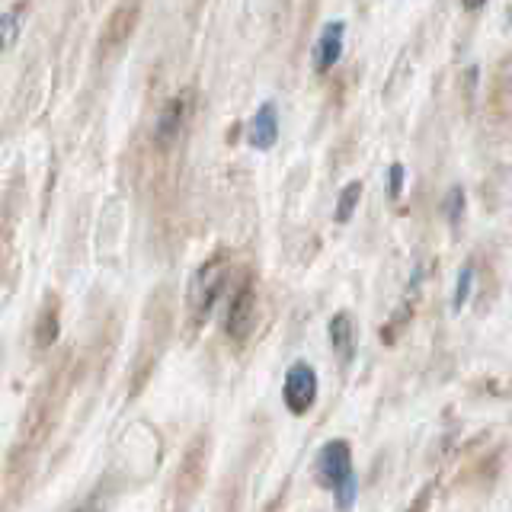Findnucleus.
<instances>
[{
    "label": "nucleus",
    "mask_w": 512,
    "mask_h": 512,
    "mask_svg": "<svg viewBox=\"0 0 512 512\" xmlns=\"http://www.w3.org/2000/svg\"><path fill=\"white\" fill-rule=\"evenodd\" d=\"M445 215H448V221H452V224L461 221V215H464V189L461 186L448 189V196H445Z\"/></svg>",
    "instance_id": "obj_14"
},
{
    "label": "nucleus",
    "mask_w": 512,
    "mask_h": 512,
    "mask_svg": "<svg viewBox=\"0 0 512 512\" xmlns=\"http://www.w3.org/2000/svg\"><path fill=\"white\" fill-rule=\"evenodd\" d=\"M429 496H432V487H423V493L410 503L407 512H426V509H429Z\"/></svg>",
    "instance_id": "obj_16"
},
{
    "label": "nucleus",
    "mask_w": 512,
    "mask_h": 512,
    "mask_svg": "<svg viewBox=\"0 0 512 512\" xmlns=\"http://www.w3.org/2000/svg\"><path fill=\"white\" fill-rule=\"evenodd\" d=\"M330 346L340 356V362H352V352H356V327H352V317L346 311L333 314L330 320Z\"/></svg>",
    "instance_id": "obj_9"
},
{
    "label": "nucleus",
    "mask_w": 512,
    "mask_h": 512,
    "mask_svg": "<svg viewBox=\"0 0 512 512\" xmlns=\"http://www.w3.org/2000/svg\"><path fill=\"white\" fill-rule=\"evenodd\" d=\"M23 10H26V4H16L0 16V42H4V48L16 45V36H20V26H23V20H20Z\"/></svg>",
    "instance_id": "obj_11"
},
{
    "label": "nucleus",
    "mask_w": 512,
    "mask_h": 512,
    "mask_svg": "<svg viewBox=\"0 0 512 512\" xmlns=\"http://www.w3.org/2000/svg\"><path fill=\"white\" fill-rule=\"evenodd\" d=\"M314 471H317V480L324 484L336 506L343 512L352 509L359 496V480H356V471H352V448L346 439H330L327 445H320V452L314 458Z\"/></svg>",
    "instance_id": "obj_1"
},
{
    "label": "nucleus",
    "mask_w": 512,
    "mask_h": 512,
    "mask_svg": "<svg viewBox=\"0 0 512 512\" xmlns=\"http://www.w3.org/2000/svg\"><path fill=\"white\" fill-rule=\"evenodd\" d=\"M224 282H228V276H224V263H208L205 269H199V276L192 279V288H189V308H192V320H208V314H212L215 301L221 298L224 292Z\"/></svg>",
    "instance_id": "obj_4"
},
{
    "label": "nucleus",
    "mask_w": 512,
    "mask_h": 512,
    "mask_svg": "<svg viewBox=\"0 0 512 512\" xmlns=\"http://www.w3.org/2000/svg\"><path fill=\"white\" fill-rule=\"evenodd\" d=\"M256 324V292H253V282H244L231 295L228 304V320H224V330H228L231 340H247L250 330Z\"/></svg>",
    "instance_id": "obj_5"
},
{
    "label": "nucleus",
    "mask_w": 512,
    "mask_h": 512,
    "mask_svg": "<svg viewBox=\"0 0 512 512\" xmlns=\"http://www.w3.org/2000/svg\"><path fill=\"white\" fill-rule=\"evenodd\" d=\"M282 400L292 416H304L317 400V372L308 362H295L285 372V384H282Z\"/></svg>",
    "instance_id": "obj_3"
},
{
    "label": "nucleus",
    "mask_w": 512,
    "mask_h": 512,
    "mask_svg": "<svg viewBox=\"0 0 512 512\" xmlns=\"http://www.w3.org/2000/svg\"><path fill=\"white\" fill-rule=\"evenodd\" d=\"M506 16H509V23H512V0H509V7H506Z\"/></svg>",
    "instance_id": "obj_19"
},
{
    "label": "nucleus",
    "mask_w": 512,
    "mask_h": 512,
    "mask_svg": "<svg viewBox=\"0 0 512 512\" xmlns=\"http://www.w3.org/2000/svg\"><path fill=\"white\" fill-rule=\"evenodd\" d=\"M205 471H208V436H196L167 484L164 512H186L205 484Z\"/></svg>",
    "instance_id": "obj_2"
},
{
    "label": "nucleus",
    "mask_w": 512,
    "mask_h": 512,
    "mask_svg": "<svg viewBox=\"0 0 512 512\" xmlns=\"http://www.w3.org/2000/svg\"><path fill=\"white\" fill-rule=\"evenodd\" d=\"M58 340V311H55V304L52 308H45L42 317H39V330H36V343L45 349V346H52Z\"/></svg>",
    "instance_id": "obj_12"
},
{
    "label": "nucleus",
    "mask_w": 512,
    "mask_h": 512,
    "mask_svg": "<svg viewBox=\"0 0 512 512\" xmlns=\"http://www.w3.org/2000/svg\"><path fill=\"white\" fill-rule=\"evenodd\" d=\"M247 141L253 151H269L279 141V112L272 103H263L253 112V119L247 125Z\"/></svg>",
    "instance_id": "obj_6"
},
{
    "label": "nucleus",
    "mask_w": 512,
    "mask_h": 512,
    "mask_svg": "<svg viewBox=\"0 0 512 512\" xmlns=\"http://www.w3.org/2000/svg\"><path fill=\"white\" fill-rule=\"evenodd\" d=\"M404 164H391V170H388V196H391V202H397L400 196H404Z\"/></svg>",
    "instance_id": "obj_15"
},
{
    "label": "nucleus",
    "mask_w": 512,
    "mask_h": 512,
    "mask_svg": "<svg viewBox=\"0 0 512 512\" xmlns=\"http://www.w3.org/2000/svg\"><path fill=\"white\" fill-rule=\"evenodd\" d=\"M359 199H362V183L359 180H352L340 189V199H336V208H333V218L336 224H349L352 215H356V208H359Z\"/></svg>",
    "instance_id": "obj_10"
},
{
    "label": "nucleus",
    "mask_w": 512,
    "mask_h": 512,
    "mask_svg": "<svg viewBox=\"0 0 512 512\" xmlns=\"http://www.w3.org/2000/svg\"><path fill=\"white\" fill-rule=\"evenodd\" d=\"M189 106H192L189 93H180V96H173V100L164 109H160L157 125H154V138L160 144H167V141H173L176 135H180V128L189 119Z\"/></svg>",
    "instance_id": "obj_8"
},
{
    "label": "nucleus",
    "mask_w": 512,
    "mask_h": 512,
    "mask_svg": "<svg viewBox=\"0 0 512 512\" xmlns=\"http://www.w3.org/2000/svg\"><path fill=\"white\" fill-rule=\"evenodd\" d=\"M343 42H346V23L333 20V23H327L324 29H320L317 45H314V68L320 74L330 71L333 64L343 58Z\"/></svg>",
    "instance_id": "obj_7"
},
{
    "label": "nucleus",
    "mask_w": 512,
    "mask_h": 512,
    "mask_svg": "<svg viewBox=\"0 0 512 512\" xmlns=\"http://www.w3.org/2000/svg\"><path fill=\"white\" fill-rule=\"evenodd\" d=\"M461 7L468 10V13H477V10L487 7V0H461Z\"/></svg>",
    "instance_id": "obj_17"
},
{
    "label": "nucleus",
    "mask_w": 512,
    "mask_h": 512,
    "mask_svg": "<svg viewBox=\"0 0 512 512\" xmlns=\"http://www.w3.org/2000/svg\"><path fill=\"white\" fill-rule=\"evenodd\" d=\"M471 285H474V266H471V263H464L461 272H458L455 298H452V308H455V311H461L464 304H468V298H471Z\"/></svg>",
    "instance_id": "obj_13"
},
{
    "label": "nucleus",
    "mask_w": 512,
    "mask_h": 512,
    "mask_svg": "<svg viewBox=\"0 0 512 512\" xmlns=\"http://www.w3.org/2000/svg\"><path fill=\"white\" fill-rule=\"evenodd\" d=\"M74 512H106V509L100 506V500H87L84 506H77Z\"/></svg>",
    "instance_id": "obj_18"
}]
</instances>
